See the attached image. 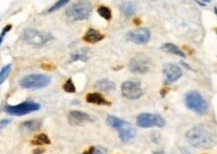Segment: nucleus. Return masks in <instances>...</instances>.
Masks as SVG:
<instances>
[{
	"label": "nucleus",
	"instance_id": "nucleus-2",
	"mask_svg": "<svg viewBox=\"0 0 217 154\" xmlns=\"http://www.w3.org/2000/svg\"><path fill=\"white\" fill-rule=\"evenodd\" d=\"M92 10V6L88 0H78L65 11L67 18L71 21H80L90 16Z\"/></svg>",
	"mask_w": 217,
	"mask_h": 154
},
{
	"label": "nucleus",
	"instance_id": "nucleus-18",
	"mask_svg": "<svg viewBox=\"0 0 217 154\" xmlns=\"http://www.w3.org/2000/svg\"><path fill=\"white\" fill-rule=\"evenodd\" d=\"M94 86V88L103 92H111L116 88L115 83L111 80H108V79H102V80L97 81Z\"/></svg>",
	"mask_w": 217,
	"mask_h": 154
},
{
	"label": "nucleus",
	"instance_id": "nucleus-8",
	"mask_svg": "<svg viewBox=\"0 0 217 154\" xmlns=\"http://www.w3.org/2000/svg\"><path fill=\"white\" fill-rule=\"evenodd\" d=\"M137 125L142 128L164 127L166 125V121L160 115L152 114V113H142L137 117Z\"/></svg>",
	"mask_w": 217,
	"mask_h": 154
},
{
	"label": "nucleus",
	"instance_id": "nucleus-1",
	"mask_svg": "<svg viewBox=\"0 0 217 154\" xmlns=\"http://www.w3.org/2000/svg\"><path fill=\"white\" fill-rule=\"evenodd\" d=\"M186 139L191 146L196 148L210 149L216 144V133L211 127L203 124H198L186 133Z\"/></svg>",
	"mask_w": 217,
	"mask_h": 154
},
{
	"label": "nucleus",
	"instance_id": "nucleus-10",
	"mask_svg": "<svg viewBox=\"0 0 217 154\" xmlns=\"http://www.w3.org/2000/svg\"><path fill=\"white\" fill-rule=\"evenodd\" d=\"M151 38V32L148 28H140L132 30L127 34V39L135 44H146Z\"/></svg>",
	"mask_w": 217,
	"mask_h": 154
},
{
	"label": "nucleus",
	"instance_id": "nucleus-33",
	"mask_svg": "<svg viewBox=\"0 0 217 154\" xmlns=\"http://www.w3.org/2000/svg\"><path fill=\"white\" fill-rule=\"evenodd\" d=\"M182 64H183V66H185V67H187V68H188V69H190V70H191V67H190V66H189V65H187V64H186V63H184V62H182Z\"/></svg>",
	"mask_w": 217,
	"mask_h": 154
},
{
	"label": "nucleus",
	"instance_id": "nucleus-32",
	"mask_svg": "<svg viewBox=\"0 0 217 154\" xmlns=\"http://www.w3.org/2000/svg\"><path fill=\"white\" fill-rule=\"evenodd\" d=\"M167 91H168V89H164V90H162V91H161V95H162V96H164V95L166 94V92H167Z\"/></svg>",
	"mask_w": 217,
	"mask_h": 154
},
{
	"label": "nucleus",
	"instance_id": "nucleus-15",
	"mask_svg": "<svg viewBox=\"0 0 217 154\" xmlns=\"http://www.w3.org/2000/svg\"><path fill=\"white\" fill-rule=\"evenodd\" d=\"M104 38H105V35L102 34L99 31L96 30V29H94V28H90L89 30L85 32V34L83 35V41L94 44V43L99 42L101 40H103Z\"/></svg>",
	"mask_w": 217,
	"mask_h": 154
},
{
	"label": "nucleus",
	"instance_id": "nucleus-4",
	"mask_svg": "<svg viewBox=\"0 0 217 154\" xmlns=\"http://www.w3.org/2000/svg\"><path fill=\"white\" fill-rule=\"evenodd\" d=\"M185 104L191 111L197 113L198 115H205L208 112V103L199 92L190 91L185 97Z\"/></svg>",
	"mask_w": 217,
	"mask_h": 154
},
{
	"label": "nucleus",
	"instance_id": "nucleus-9",
	"mask_svg": "<svg viewBox=\"0 0 217 154\" xmlns=\"http://www.w3.org/2000/svg\"><path fill=\"white\" fill-rule=\"evenodd\" d=\"M122 95L129 100H136L143 96L144 91L139 83L134 81H125L121 86Z\"/></svg>",
	"mask_w": 217,
	"mask_h": 154
},
{
	"label": "nucleus",
	"instance_id": "nucleus-34",
	"mask_svg": "<svg viewBox=\"0 0 217 154\" xmlns=\"http://www.w3.org/2000/svg\"><path fill=\"white\" fill-rule=\"evenodd\" d=\"M153 154H166V153L162 152V151H156V152H154Z\"/></svg>",
	"mask_w": 217,
	"mask_h": 154
},
{
	"label": "nucleus",
	"instance_id": "nucleus-35",
	"mask_svg": "<svg viewBox=\"0 0 217 154\" xmlns=\"http://www.w3.org/2000/svg\"><path fill=\"white\" fill-rule=\"evenodd\" d=\"M135 23L136 24H140V20L139 19H135Z\"/></svg>",
	"mask_w": 217,
	"mask_h": 154
},
{
	"label": "nucleus",
	"instance_id": "nucleus-12",
	"mask_svg": "<svg viewBox=\"0 0 217 154\" xmlns=\"http://www.w3.org/2000/svg\"><path fill=\"white\" fill-rule=\"evenodd\" d=\"M67 120L71 126H80L83 124L88 123V122H92V118L87 113L74 110L67 114Z\"/></svg>",
	"mask_w": 217,
	"mask_h": 154
},
{
	"label": "nucleus",
	"instance_id": "nucleus-3",
	"mask_svg": "<svg viewBox=\"0 0 217 154\" xmlns=\"http://www.w3.org/2000/svg\"><path fill=\"white\" fill-rule=\"evenodd\" d=\"M22 39L27 44L33 45V46H43L44 44H46L53 39V36L49 32L28 28L25 29L22 33Z\"/></svg>",
	"mask_w": 217,
	"mask_h": 154
},
{
	"label": "nucleus",
	"instance_id": "nucleus-23",
	"mask_svg": "<svg viewBox=\"0 0 217 154\" xmlns=\"http://www.w3.org/2000/svg\"><path fill=\"white\" fill-rule=\"evenodd\" d=\"M98 13L101 17H103L106 20L112 19V11L107 6H99L98 8Z\"/></svg>",
	"mask_w": 217,
	"mask_h": 154
},
{
	"label": "nucleus",
	"instance_id": "nucleus-21",
	"mask_svg": "<svg viewBox=\"0 0 217 154\" xmlns=\"http://www.w3.org/2000/svg\"><path fill=\"white\" fill-rule=\"evenodd\" d=\"M126 122L127 121H125V120L118 118L116 116H108L107 118V124L108 126H111L112 128H115V129H119L121 126H123Z\"/></svg>",
	"mask_w": 217,
	"mask_h": 154
},
{
	"label": "nucleus",
	"instance_id": "nucleus-17",
	"mask_svg": "<svg viewBox=\"0 0 217 154\" xmlns=\"http://www.w3.org/2000/svg\"><path fill=\"white\" fill-rule=\"evenodd\" d=\"M40 127H41V121H40V120H37V119L25 121L21 124V130L24 131V132H26V133L38 131L40 129Z\"/></svg>",
	"mask_w": 217,
	"mask_h": 154
},
{
	"label": "nucleus",
	"instance_id": "nucleus-25",
	"mask_svg": "<svg viewBox=\"0 0 217 154\" xmlns=\"http://www.w3.org/2000/svg\"><path fill=\"white\" fill-rule=\"evenodd\" d=\"M83 154H107V150L103 147L99 146H92L87 151H85Z\"/></svg>",
	"mask_w": 217,
	"mask_h": 154
},
{
	"label": "nucleus",
	"instance_id": "nucleus-28",
	"mask_svg": "<svg viewBox=\"0 0 217 154\" xmlns=\"http://www.w3.org/2000/svg\"><path fill=\"white\" fill-rule=\"evenodd\" d=\"M11 28H12V25H11V24H8V25H6V26L3 28V30L1 31V33H0V45H1L2 41H3L4 36H5V34L8 32L9 30H10Z\"/></svg>",
	"mask_w": 217,
	"mask_h": 154
},
{
	"label": "nucleus",
	"instance_id": "nucleus-24",
	"mask_svg": "<svg viewBox=\"0 0 217 154\" xmlns=\"http://www.w3.org/2000/svg\"><path fill=\"white\" fill-rule=\"evenodd\" d=\"M10 72H11V64H6L5 66L2 67V69L0 70V86L6 80V78L8 77Z\"/></svg>",
	"mask_w": 217,
	"mask_h": 154
},
{
	"label": "nucleus",
	"instance_id": "nucleus-22",
	"mask_svg": "<svg viewBox=\"0 0 217 154\" xmlns=\"http://www.w3.org/2000/svg\"><path fill=\"white\" fill-rule=\"evenodd\" d=\"M32 145H45V144H50V139L44 133H40L39 135H36L34 139L31 141Z\"/></svg>",
	"mask_w": 217,
	"mask_h": 154
},
{
	"label": "nucleus",
	"instance_id": "nucleus-20",
	"mask_svg": "<svg viewBox=\"0 0 217 154\" xmlns=\"http://www.w3.org/2000/svg\"><path fill=\"white\" fill-rule=\"evenodd\" d=\"M161 50L164 52H167V53H172V54H175V55H178L182 58L186 57V54L184 53L181 49L178 48L176 45L172 44V43H166L161 47Z\"/></svg>",
	"mask_w": 217,
	"mask_h": 154
},
{
	"label": "nucleus",
	"instance_id": "nucleus-16",
	"mask_svg": "<svg viewBox=\"0 0 217 154\" xmlns=\"http://www.w3.org/2000/svg\"><path fill=\"white\" fill-rule=\"evenodd\" d=\"M85 100L89 103L98 104V105H111V102H108L103 95L101 93H98V92L89 93L85 96Z\"/></svg>",
	"mask_w": 217,
	"mask_h": 154
},
{
	"label": "nucleus",
	"instance_id": "nucleus-29",
	"mask_svg": "<svg viewBox=\"0 0 217 154\" xmlns=\"http://www.w3.org/2000/svg\"><path fill=\"white\" fill-rule=\"evenodd\" d=\"M11 122L10 119H4V120H1L0 121V126H4V125H7Z\"/></svg>",
	"mask_w": 217,
	"mask_h": 154
},
{
	"label": "nucleus",
	"instance_id": "nucleus-26",
	"mask_svg": "<svg viewBox=\"0 0 217 154\" xmlns=\"http://www.w3.org/2000/svg\"><path fill=\"white\" fill-rule=\"evenodd\" d=\"M62 88L65 92H67V93H74V92H76V86H74V82H72V80L71 78L65 81L64 84L62 85Z\"/></svg>",
	"mask_w": 217,
	"mask_h": 154
},
{
	"label": "nucleus",
	"instance_id": "nucleus-19",
	"mask_svg": "<svg viewBox=\"0 0 217 154\" xmlns=\"http://www.w3.org/2000/svg\"><path fill=\"white\" fill-rule=\"evenodd\" d=\"M120 11L122 12V14L126 17H130L132 16L133 14L135 13L136 11V5L135 3L130 1H125V2H122L120 4Z\"/></svg>",
	"mask_w": 217,
	"mask_h": 154
},
{
	"label": "nucleus",
	"instance_id": "nucleus-14",
	"mask_svg": "<svg viewBox=\"0 0 217 154\" xmlns=\"http://www.w3.org/2000/svg\"><path fill=\"white\" fill-rule=\"evenodd\" d=\"M92 56V50L88 47H83V48L78 49V51L74 52L71 55V59L69 62H74V61H83L85 62L90 58Z\"/></svg>",
	"mask_w": 217,
	"mask_h": 154
},
{
	"label": "nucleus",
	"instance_id": "nucleus-5",
	"mask_svg": "<svg viewBox=\"0 0 217 154\" xmlns=\"http://www.w3.org/2000/svg\"><path fill=\"white\" fill-rule=\"evenodd\" d=\"M50 83V77L43 74H30L22 77L19 80V85L25 89H40Z\"/></svg>",
	"mask_w": 217,
	"mask_h": 154
},
{
	"label": "nucleus",
	"instance_id": "nucleus-7",
	"mask_svg": "<svg viewBox=\"0 0 217 154\" xmlns=\"http://www.w3.org/2000/svg\"><path fill=\"white\" fill-rule=\"evenodd\" d=\"M151 68V59L144 54H137L129 63V69L132 73L144 74Z\"/></svg>",
	"mask_w": 217,
	"mask_h": 154
},
{
	"label": "nucleus",
	"instance_id": "nucleus-11",
	"mask_svg": "<svg viewBox=\"0 0 217 154\" xmlns=\"http://www.w3.org/2000/svg\"><path fill=\"white\" fill-rule=\"evenodd\" d=\"M163 73L166 77L165 84H169V83L175 82L178 79H180L183 72L178 65L173 64V63H166L163 66Z\"/></svg>",
	"mask_w": 217,
	"mask_h": 154
},
{
	"label": "nucleus",
	"instance_id": "nucleus-30",
	"mask_svg": "<svg viewBox=\"0 0 217 154\" xmlns=\"http://www.w3.org/2000/svg\"><path fill=\"white\" fill-rule=\"evenodd\" d=\"M42 153H44L43 148H37L34 149V151H33V154H42Z\"/></svg>",
	"mask_w": 217,
	"mask_h": 154
},
{
	"label": "nucleus",
	"instance_id": "nucleus-13",
	"mask_svg": "<svg viewBox=\"0 0 217 154\" xmlns=\"http://www.w3.org/2000/svg\"><path fill=\"white\" fill-rule=\"evenodd\" d=\"M119 137L122 140V142L127 143V142H130L131 140H133L136 136V130L135 128L131 125L130 123L126 122L123 126H121L119 129Z\"/></svg>",
	"mask_w": 217,
	"mask_h": 154
},
{
	"label": "nucleus",
	"instance_id": "nucleus-6",
	"mask_svg": "<svg viewBox=\"0 0 217 154\" xmlns=\"http://www.w3.org/2000/svg\"><path fill=\"white\" fill-rule=\"evenodd\" d=\"M40 104L33 101H24L17 105H6L4 111L11 116H22L39 110Z\"/></svg>",
	"mask_w": 217,
	"mask_h": 154
},
{
	"label": "nucleus",
	"instance_id": "nucleus-31",
	"mask_svg": "<svg viewBox=\"0 0 217 154\" xmlns=\"http://www.w3.org/2000/svg\"><path fill=\"white\" fill-rule=\"evenodd\" d=\"M181 152H182L183 154H192L189 150H187V149H184V148H181Z\"/></svg>",
	"mask_w": 217,
	"mask_h": 154
},
{
	"label": "nucleus",
	"instance_id": "nucleus-36",
	"mask_svg": "<svg viewBox=\"0 0 217 154\" xmlns=\"http://www.w3.org/2000/svg\"><path fill=\"white\" fill-rule=\"evenodd\" d=\"M214 11H215V13H216V15H217V7L214 8Z\"/></svg>",
	"mask_w": 217,
	"mask_h": 154
},
{
	"label": "nucleus",
	"instance_id": "nucleus-27",
	"mask_svg": "<svg viewBox=\"0 0 217 154\" xmlns=\"http://www.w3.org/2000/svg\"><path fill=\"white\" fill-rule=\"evenodd\" d=\"M69 1H71V0H58L56 3H54L53 5L48 9V13H52V12H54V11L58 10V9L63 7L64 5H66Z\"/></svg>",
	"mask_w": 217,
	"mask_h": 154
}]
</instances>
